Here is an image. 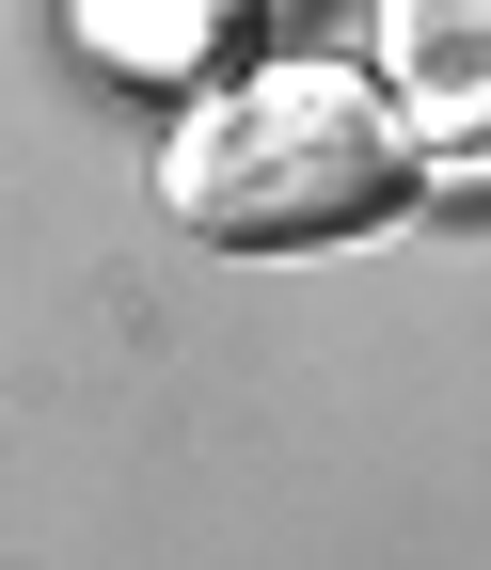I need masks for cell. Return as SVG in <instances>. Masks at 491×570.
I'll return each instance as SVG.
<instances>
[{
	"label": "cell",
	"instance_id": "obj_1",
	"mask_svg": "<svg viewBox=\"0 0 491 570\" xmlns=\"http://www.w3.org/2000/svg\"><path fill=\"white\" fill-rule=\"evenodd\" d=\"M412 190H429V159L348 63H269L223 111H190V142L159 159V206L223 254H333V238L396 223Z\"/></svg>",
	"mask_w": 491,
	"mask_h": 570
},
{
	"label": "cell",
	"instance_id": "obj_2",
	"mask_svg": "<svg viewBox=\"0 0 491 570\" xmlns=\"http://www.w3.org/2000/svg\"><path fill=\"white\" fill-rule=\"evenodd\" d=\"M223 17L238 0H80V32L127 63V80H190V63L223 48Z\"/></svg>",
	"mask_w": 491,
	"mask_h": 570
},
{
	"label": "cell",
	"instance_id": "obj_3",
	"mask_svg": "<svg viewBox=\"0 0 491 570\" xmlns=\"http://www.w3.org/2000/svg\"><path fill=\"white\" fill-rule=\"evenodd\" d=\"M396 63H412L444 111H475V96H491V0H396Z\"/></svg>",
	"mask_w": 491,
	"mask_h": 570
}]
</instances>
